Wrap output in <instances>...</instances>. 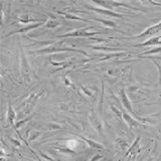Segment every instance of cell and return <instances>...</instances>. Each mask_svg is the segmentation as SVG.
<instances>
[{"label":"cell","mask_w":161,"mask_h":161,"mask_svg":"<svg viewBox=\"0 0 161 161\" xmlns=\"http://www.w3.org/2000/svg\"><path fill=\"white\" fill-rule=\"evenodd\" d=\"M89 119H90V122L91 125L93 126V128L97 131V133L100 135H103V131H104V126L102 121L99 119V117L97 115L94 113V111H91L90 114H89Z\"/></svg>","instance_id":"1"},{"label":"cell","mask_w":161,"mask_h":161,"mask_svg":"<svg viewBox=\"0 0 161 161\" xmlns=\"http://www.w3.org/2000/svg\"><path fill=\"white\" fill-rule=\"evenodd\" d=\"M161 30V21L157 24H154L152 26L148 27L146 30L142 33H140L138 35H134V36H130V37H127V38H142V37H148V36H151V35H154L156 33H158Z\"/></svg>","instance_id":"2"},{"label":"cell","mask_w":161,"mask_h":161,"mask_svg":"<svg viewBox=\"0 0 161 161\" xmlns=\"http://www.w3.org/2000/svg\"><path fill=\"white\" fill-rule=\"evenodd\" d=\"M100 32H89L88 29H78V30H75L73 32H69V33H65L63 35H59L58 37H89L91 35H94V34H99Z\"/></svg>","instance_id":"3"},{"label":"cell","mask_w":161,"mask_h":161,"mask_svg":"<svg viewBox=\"0 0 161 161\" xmlns=\"http://www.w3.org/2000/svg\"><path fill=\"white\" fill-rule=\"evenodd\" d=\"M77 52V53H80L85 55H87V53L83 52L80 49H75V48H69V47H45L43 49L37 50V53H53V52Z\"/></svg>","instance_id":"4"},{"label":"cell","mask_w":161,"mask_h":161,"mask_svg":"<svg viewBox=\"0 0 161 161\" xmlns=\"http://www.w3.org/2000/svg\"><path fill=\"white\" fill-rule=\"evenodd\" d=\"M89 9L93 10V11H95V12L108 15V16L117 17V18H123V16H124L123 14H119L117 12H114V11H112V10H110V9H104V7H90Z\"/></svg>","instance_id":"5"},{"label":"cell","mask_w":161,"mask_h":161,"mask_svg":"<svg viewBox=\"0 0 161 161\" xmlns=\"http://www.w3.org/2000/svg\"><path fill=\"white\" fill-rule=\"evenodd\" d=\"M123 119L126 121V123L129 125V128H130L131 131H132V132H133L134 129H137V128H139V127L142 126V124H140L138 121H136L135 119H133L131 116H129L126 112H123Z\"/></svg>","instance_id":"6"},{"label":"cell","mask_w":161,"mask_h":161,"mask_svg":"<svg viewBox=\"0 0 161 161\" xmlns=\"http://www.w3.org/2000/svg\"><path fill=\"white\" fill-rule=\"evenodd\" d=\"M140 140H141V138L139 136V137L134 141V143L131 145V147L128 149L127 153H126V156H136L137 154L140 153V150H141L140 149V144H139Z\"/></svg>","instance_id":"7"},{"label":"cell","mask_w":161,"mask_h":161,"mask_svg":"<svg viewBox=\"0 0 161 161\" xmlns=\"http://www.w3.org/2000/svg\"><path fill=\"white\" fill-rule=\"evenodd\" d=\"M120 98H121V101H122V104L124 105V107L127 109L131 114L134 115V112L132 110V107H131V103L129 102V99L127 97V95H126V92H125V89H122L120 91Z\"/></svg>","instance_id":"8"},{"label":"cell","mask_w":161,"mask_h":161,"mask_svg":"<svg viewBox=\"0 0 161 161\" xmlns=\"http://www.w3.org/2000/svg\"><path fill=\"white\" fill-rule=\"evenodd\" d=\"M161 35L156 37L149 38L147 42H145L143 43H139V44H135V47H151V45H156V44H161Z\"/></svg>","instance_id":"9"},{"label":"cell","mask_w":161,"mask_h":161,"mask_svg":"<svg viewBox=\"0 0 161 161\" xmlns=\"http://www.w3.org/2000/svg\"><path fill=\"white\" fill-rule=\"evenodd\" d=\"M16 119V113L14 112V110L11 106V103L8 104V112H7V123L9 126L14 127V122Z\"/></svg>","instance_id":"10"},{"label":"cell","mask_w":161,"mask_h":161,"mask_svg":"<svg viewBox=\"0 0 161 161\" xmlns=\"http://www.w3.org/2000/svg\"><path fill=\"white\" fill-rule=\"evenodd\" d=\"M39 98V95H31L30 97L26 100V104H25V111L26 112H29L31 108L34 107V104L36 103V101Z\"/></svg>","instance_id":"11"},{"label":"cell","mask_w":161,"mask_h":161,"mask_svg":"<svg viewBox=\"0 0 161 161\" xmlns=\"http://www.w3.org/2000/svg\"><path fill=\"white\" fill-rule=\"evenodd\" d=\"M79 138H80V139H83L85 142H87L90 146H92V147H95V148H98V149H104V147L101 144H99V143H97V142H95V141H93V140H90V139H86V138H84L83 136H80V135H77Z\"/></svg>","instance_id":"12"},{"label":"cell","mask_w":161,"mask_h":161,"mask_svg":"<svg viewBox=\"0 0 161 161\" xmlns=\"http://www.w3.org/2000/svg\"><path fill=\"white\" fill-rule=\"evenodd\" d=\"M55 12L57 13H58V14H62V15H64V16L65 17V18H69V19H75V20H82V21H86V22H88V19H84V18H82V17H79V16H77V15H72V14H67V13H64V12H62V11H57L55 10Z\"/></svg>","instance_id":"13"},{"label":"cell","mask_w":161,"mask_h":161,"mask_svg":"<svg viewBox=\"0 0 161 161\" xmlns=\"http://www.w3.org/2000/svg\"><path fill=\"white\" fill-rule=\"evenodd\" d=\"M91 19H93V20H96V21H99L101 23H103L104 25H106V26H110V27H112V28H116V27H117L116 23L113 22V21H110V20H105V19H101V18H91Z\"/></svg>","instance_id":"14"},{"label":"cell","mask_w":161,"mask_h":161,"mask_svg":"<svg viewBox=\"0 0 161 161\" xmlns=\"http://www.w3.org/2000/svg\"><path fill=\"white\" fill-rule=\"evenodd\" d=\"M40 133L39 131H35V130H29L27 132V137H28V141H33L35 140L37 137L40 136Z\"/></svg>","instance_id":"15"},{"label":"cell","mask_w":161,"mask_h":161,"mask_svg":"<svg viewBox=\"0 0 161 161\" xmlns=\"http://www.w3.org/2000/svg\"><path fill=\"white\" fill-rule=\"evenodd\" d=\"M78 145H79V142L75 139H72V140H68L67 141V143H65V146L69 148V149H70V150H74L75 151V149L78 147Z\"/></svg>","instance_id":"16"},{"label":"cell","mask_w":161,"mask_h":161,"mask_svg":"<svg viewBox=\"0 0 161 161\" xmlns=\"http://www.w3.org/2000/svg\"><path fill=\"white\" fill-rule=\"evenodd\" d=\"M161 53V47H155V48H152V49H149V50H146V52L142 53L141 54H139L138 57L141 58L142 55H147V54H155V53Z\"/></svg>","instance_id":"17"},{"label":"cell","mask_w":161,"mask_h":161,"mask_svg":"<svg viewBox=\"0 0 161 161\" xmlns=\"http://www.w3.org/2000/svg\"><path fill=\"white\" fill-rule=\"evenodd\" d=\"M45 22V21H44ZM43 23V22H42ZM42 24V23H36V24H33V25H29V26H27V27H23V28H21V29H19L18 31H17V33H21V32H27L28 30H30V29H33V28H36V27H38L39 25Z\"/></svg>","instance_id":"18"},{"label":"cell","mask_w":161,"mask_h":161,"mask_svg":"<svg viewBox=\"0 0 161 161\" xmlns=\"http://www.w3.org/2000/svg\"><path fill=\"white\" fill-rule=\"evenodd\" d=\"M58 25V23L57 22V21H53V20H48V21L47 22V27H52V28H53V27H57Z\"/></svg>","instance_id":"19"},{"label":"cell","mask_w":161,"mask_h":161,"mask_svg":"<svg viewBox=\"0 0 161 161\" xmlns=\"http://www.w3.org/2000/svg\"><path fill=\"white\" fill-rule=\"evenodd\" d=\"M153 63L156 64V67L158 68V70H159V84H161V64L156 62V60H153Z\"/></svg>","instance_id":"20"},{"label":"cell","mask_w":161,"mask_h":161,"mask_svg":"<svg viewBox=\"0 0 161 161\" xmlns=\"http://www.w3.org/2000/svg\"><path fill=\"white\" fill-rule=\"evenodd\" d=\"M28 120H29V118L25 119V120H22L21 122H18V123H16V124L14 125V127H13V128H14V129H18V128L20 127V126H21V125H23V124H24L25 122H26V121H28Z\"/></svg>","instance_id":"21"},{"label":"cell","mask_w":161,"mask_h":161,"mask_svg":"<svg viewBox=\"0 0 161 161\" xmlns=\"http://www.w3.org/2000/svg\"><path fill=\"white\" fill-rule=\"evenodd\" d=\"M10 141H11L12 143H14L16 146H20V142L19 141H17V140H14V139H12V138H10Z\"/></svg>","instance_id":"22"}]
</instances>
